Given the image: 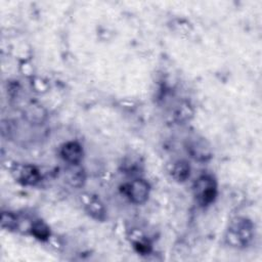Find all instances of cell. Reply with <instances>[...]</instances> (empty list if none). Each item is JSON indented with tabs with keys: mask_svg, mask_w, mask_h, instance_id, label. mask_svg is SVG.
Listing matches in <instances>:
<instances>
[{
	"mask_svg": "<svg viewBox=\"0 0 262 262\" xmlns=\"http://www.w3.org/2000/svg\"><path fill=\"white\" fill-rule=\"evenodd\" d=\"M187 152L196 161H207L212 157L210 145L204 138H193L189 140L187 145Z\"/></svg>",
	"mask_w": 262,
	"mask_h": 262,
	"instance_id": "obj_6",
	"label": "cell"
},
{
	"mask_svg": "<svg viewBox=\"0 0 262 262\" xmlns=\"http://www.w3.org/2000/svg\"><path fill=\"white\" fill-rule=\"evenodd\" d=\"M12 175L14 178L24 185L33 186L40 182L41 173L39 169L30 164H16L12 168Z\"/></svg>",
	"mask_w": 262,
	"mask_h": 262,
	"instance_id": "obj_4",
	"label": "cell"
},
{
	"mask_svg": "<svg viewBox=\"0 0 262 262\" xmlns=\"http://www.w3.org/2000/svg\"><path fill=\"white\" fill-rule=\"evenodd\" d=\"M81 201L85 211L93 219L98 221H103L105 219L106 211L99 198L91 193H83L81 194Z\"/></svg>",
	"mask_w": 262,
	"mask_h": 262,
	"instance_id": "obj_5",
	"label": "cell"
},
{
	"mask_svg": "<svg viewBox=\"0 0 262 262\" xmlns=\"http://www.w3.org/2000/svg\"><path fill=\"white\" fill-rule=\"evenodd\" d=\"M149 190L150 187L148 182L138 177L125 185L124 193L129 198L132 203L140 205L147 201Z\"/></svg>",
	"mask_w": 262,
	"mask_h": 262,
	"instance_id": "obj_3",
	"label": "cell"
},
{
	"mask_svg": "<svg viewBox=\"0 0 262 262\" xmlns=\"http://www.w3.org/2000/svg\"><path fill=\"white\" fill-rule=\"evenodd\" d=\"M141 166H142V163L139 161V159H135L134 157H131L124 161L123 170L125 171L124 173L126 174L136 175L139 173V171H141Z\"/></svg>",
	"mask_w": 262,
	"mask_h": 262,
	"instance_id": "obj_11",
	"label": "cell"
},
{
	"mask_svg": "<svg viewBox=\"0 0 262 262\" xmlns=\"http://www.w3.org/2000/svg\"><path fill=\"white\" fill-rule=\"evenodd\" d=\"M134 248L135 250L142 254V255H146L151 251V245L149 244V242L144 238V237H137L134 242H133Z\"/></svg>",
	"mask_w": 262,
	"mask_h": 262,
	"instance_id": "obj_13",
	"label": "cell"
},
{
	"mask_svg": "<svg viewBox=\"0 0 262 262\" xmlns=\"http://www.w3.org/2000/svg\"><path fill=\"white\" fill-rule=\"evenodd\" d=\"M195 201L203 207L211 205L217 196V182L211 175L200 176L193 184Z\"/></svg>",
	"mask_w": 262,
	"mask_h": 262,
	"instance_id": "obj_2",
	"label": "cell"
},
{
	"mask_svg": "<svg viewBox=\"0 0 262 262\" xmlns=\"http://www.w3.org/2000/svg\"><path fill=\"white\" fill-rule=\"evenodd\" d=\"M254 236L253 223L244 217H236L231 220L226 230L225 239L234 248L247 247Z\"/></svg>",
	"mask_w": 262,
	"mask_h": 262,
	"instance_id": "obj_1",
	"label": "cell"
},
{
	"mask_svg": "<svg viewBox=\"0 0 262 262\" xmlns=\"http://www.w3.org/2000/svg\"><path fill=\"white\" fill-rule=\"evenodd\" d=\"M191 115H192V111L190 106L186 103H183L179 105L175 117L178 121H184V120H187Z\"/></svg>",
	"mask_w": 262,
	"mask_h": 262,
	"instance_id": "obj_14",
	"label": "cell"
},
{
	"mask_svg": "<svg viewBox=\"0 0 262 262\" xmlns=\"http://www.w3.org/2000/svg\"><path fill=\"white\" fill-rule=\"evenodd\" d=\"M31 233L39 241H47L50 236L49 226L42 220H35L31 226Z\"/></svg>",
	"mask_w": 262,
	"mask_h": 262,
	"instance_id": "obj_10",
	"label": "cell"
},
{
	"mask_svg": "<svg viewBox=\"0 0 262 262\" xmlns=\"http://www.w3.org/2000/svg\"><path fill=\"white\" fill-rule=\"evenodd\" d=\"M60 157L70 165H78L83 159V148L77 141H68L60 147Z\"/></svg>",
	"mask_w": 262,
	"mask_h": 262,
	"instance_id": "obj_7",
	"label": "cell"
},
{
	"mask_svg": "<svg viewBox=\"0 0 262 262\" xmlns=\"http://www.w3.org/2000/svg\"><path fill=\"white\" fill-rule=\"evenodd\" d=\"M72 167L67 171V179L68 182L75 187H80L83 185L85 181V174L82 168L78 165H71Z\"/></svg>",
	"mask_w": 262,
	"mask_h": 262,
	"instance_id": "obj_9",
	"label": "cell"
},
{
	"mask_svg": "<svg viewBox=\"0 0 262 262\" xmlns=\"http://www.w3.org/2000/svg\"><path fill=\"white\" fill-rule=\"evenodd\" d=\"M1 225L8 230H14L18 225L16 216L11 212H3L1 216Z\"/></svg>",
	"mask_w": 262,
	"mask_h": 262,
	"instance_id": "obj_12",
	"label": "cell"
},
{
	"mask_svg": "<svg viewBox=\"0 0 262 262\" xmlns=\"http://www.w3.org/2000/svg\"><path fill=\"white\" fill-rule=\"evenodd\" d=\"M170 176L177 182H184L190 175V165L185 160H177L169 167Z\"/></svg>",
	"mask_w": 262,
	"mask_h": 262,
	"instance_id": "obj_8",
	"label": "cell"
}]
</instances>
